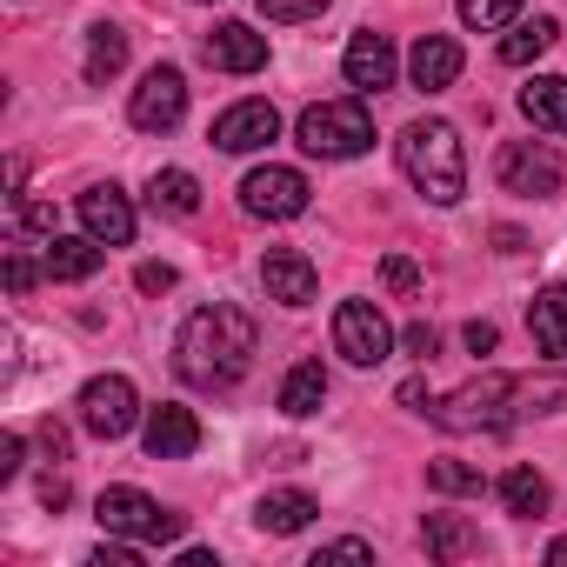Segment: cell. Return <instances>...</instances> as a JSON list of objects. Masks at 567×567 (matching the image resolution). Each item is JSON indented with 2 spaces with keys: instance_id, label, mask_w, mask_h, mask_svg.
<instances>
[{
  "instance_id": "cell-36",
  "label": "cell",
  "mask_w": 567,
  "mask_h": 567,
  "mask_svg": "<svg viewBox=\"0 0 567 567\" xmlns=\"http://www.w3.org/2000/svg\"><path fill=\"white\" fill-rule=\"evenodd\" d=\"M321 560H374V547H368V540H328V547L315 554V567H321Z\"/></svg>"
},
{
  "instance_id": "cell-24",
  "label": "cell",
  "mask_w": 567,
  "mask_h": 567,
  "mask_svg": "<svg viewBox=\"0 0 567 567\" xmlns=\"http://www.w3.org/2000/svg\"><path fill=\"white\" fill-rule=\"evenodd\" d=\"M421 540H427L434 560H467V554L481 547V534H474L467 520H454V514H427V520H421Z\"/></svg>"
},
{
  "instance_id": "cell-31",
  "label": "cell",
  "mask_w": 567,
  "mask_h": 567,
  "mask_svg": "<svg viewBox=\"0 0 567 567\" xmlns=\"http://www.w3.org/2000/svg\"><path fill=\"white\" fill-rule=\"evenodd\" d=\"M260 14L295 28V21H321V14H328V0H260Z\"/></svg>"
},
{
  "instance_id": "cell-11",
  "label": "cell",
  "mask_w": 567,
  "mask_h": 567,
  "mask_svg": "<svg viewBox=\"0 0 567 567\" xmlns=\"http://www.w3.org/2000/svg\"><path fill=\"white\" fill-rule=\"evenodd\" d=\"M260 288H267V301H280V308H308V301L321 295V274H315V260L295 254V247H267Z\"/></svg>"
},
{
  "instance_id": "cell-44",
  "label": "cell",
  "mask_w": 567,
  "mask_h": 567,
  "mask_svg": "<svg viewBox=\"0 0 567 567\" xmlns=\"http://www.w3.org/2000/svg\"><path fill=\"white\" fill-rule=\"evenodd\" d=\"M494 247H501V254H520V247H527V234H520V227H494Z\"/></svg>"
},
{
  "instance_id": "cell-2",
  "label": "cell",
  "mask_w": 567,
  "mask_h": 567,
  "mask_svg": "<svg viewBox=\"0 0 567 567\" xmlns=\"http://www.w3.org/2000/svg\"><path fill=\"white\" fill-rule=\"evenodd\" d=\"M401 174L434 200V207H454L467 194V154H461V134L447 121H414L401 127Z\"/></svg>"
},
{
  "instance_id": "cell-15",
  "label": "cell",
  "mask_w": 567,
  "mask_h": 567,
  "mask_svg": "<svg viewBox=\"0 0 567 567\" xmlns=\"http://www.w3.org/2000/svg\"><path fill=\"white\" fill-rule=\"evenodd\" d=\"M341 68H348V87H354V94H381V87H394V48H388V34L361 28V34L348 41Z\"/></svg>"
},
{
  "instance_id": "cell-42",
  "label": "cell",
  "mask_w": 567,
  "mask_h": 567,
  "mask_svg": "<svg viewBox=\"0 0 567 567\" xmlns=\"http://www.w3.org/2000/svg\"><path fill=\"white\" fill-rule=\"evenodd\" d=\"M41 447H48L54 461H68V427H54V421H48V427H41Z\"/></svg>"
},
{
  "instance_id": "cell-5",
  "label": "cell",
  "mask_w": 567,
  "mask_h": 567,
  "mask_svg": "<svg viewBox=\"0 0 567 567\" xmlns=\"http://www.w3.org/2000/svg\"><path fill=\"white\" fill-rule=\"evenodd\" d=\"M94 514H101V527L121 534V540H181V534H187V514L161 507V501L141 494V487H107V494L94 501Z\"/></svg>"
},
{
  "instance_id": "cell-40",
  "label": "cell",
  "mask_w": 567,
  "mask_h": 567,
  "mask_svg": "<svg viewBox=\"0 0 567 567\" xmlns=\"http://www.w3.org/2000/svg\"><path fill=\"white\" fill-rule=\"evenodd\" d=\"M467 348H474V354H494V348H501L494 321H467Z\"/></svg>"
},
{
  "instance_id": "cell-1",
  "label": "cell",
  "mask_w": 567,
  "mask_h": 567,
  "mask_svg": "<svg viewBox=\"0 0 567 567\" xmlns=\"http://www.w3.org/2000/svg\"><path fill=\"white\" fill-rule=\"evenodd\" d=\"M254 348H260L254 315L234 308V301H214V308L187 315V328H181V341H174V374H181L187 388H200V394H227V388H240V374L254 368Z\"/></svg>"
},
{
  "instance_id": "cell-41",
  "label": "cell",
  "mask_w": 567,
  "mask_h": 567,
  "mask_svg": "<svg viewBox=\"0 0 567 567\" xmlns=\"http://www.w3.org/2000/svg\"><path fill=\"white\" fill-rule=\"evenodd\" d=\"M401 408H421V414H427V408H434V401H427V381H401Z\"/></svg>"
},
{
  "instance_id": "cell-4",
  "label": "cell",
  "mask_w": 567,
  "mask_h": 567,
  "mask_svg": "<svg viewBox=\"0 0 567 567\" xmlns=\"http://www.w3.org/2000/svg\"><path fill=\"white\" fill-rule=\"evenodd\" d=\"M295 134H301V147H308L315 161H354V154L374 147V121H368L361 101H321V107L301 114Z\"/></svg>"
},
{
  "instance_id": "cell-7",
  "label": "cell",
  "mask_w": 567,
  "mask_h": 567,
  "mask_svg": "<svg viewBox=\"0 0 567 567\" xmlns=\"http://www.w3.org/2000/svg\"><path fill=\"white\" fill-rule=\"evenodd\" d=\"M134 421H141V394H134L127 374H94V381L81 388V427H87L94 441H121Z\"/></svg>"
},
{
  "instance_id": "cell-28",
  "label": "cell",
  "mask_w": 567,
  "mask_h": 567,
  "mask_svg": "<svg viewBox=\"0 0 567 567\" xmlns=\"http://www.w3.org/2000/svg\"><path fill=\"white\" fill-rule=\"evenodd\" d=\"M520 8H527V0H461V21H467L474 34H494V28H507Z\"/></svg>"
},
{
  "instance_id": "cell-21",
  "label": "cell",
  "mask_w": 567,
  "mask_h": 567,
  "mask_svg": "<svg viewBox=\"0 0 567 567\" xmlns=\"http://www.w3.org/2000/svg\"><path fill=\"white\" fill-rule=\"evenodd\" d=\"M48 274L54 280H94L101 274V240L87 234V240H68V234H48Z\"/></svg>"
},
{
  "instance_id": "cell-17",
  "label": "cell",
  "mask_w": 567,
  "mask_h": 567,
  "mask_svg": "<svg viewBox=\"0 0 567 567\" xmlns=\"http://www.w3.org/2000/svg\"><path fill=\"white\" fill-rule=\"evenodd\" d=\"M408 81H414L421 94L454 87V81H461V41H447V34H421L414 54H408Z\"/></svg>"
},
{
  "instance_id": "cell-8",
  "label": "cell",
  "mask_w": 567,
  "mask_h": 567,
  "mask_svg": "<svg viewBox=\"0 0 567 567\" xmlns=\"http://www.w3.org/2000/svg\"><path fill=\"white\" fill-rule=\"evenodd\" d=\"M308 174L301 167H254L247 181H240V207L254 214V220H295V214H308Z\"/></svg>"
},
{
  "instance_id": "cell-18",
  "label": "cell",
  "mask_w": 567,
  "mask_h": 567,
  "mask_svg": "<svg viewBox=\"0 0 567 567\" xmlns=\"http://www.w3.org/2000/svg\"><path fill=\"white\" fill-rule=\"evenodd\" d=\"M527 328H534V348H540L547 361L567 354V288H560V280L527 301Z\"/></svg>"
},
{
  "instance_id": "cell-6",
  "label": "cell",
  "mask_w": 567,
  "mask_h": 567,
  "mask_svg": "<svg viewBox=\"0 0 567 567\" xmlns=\"http://www.w3.org/2000/svg\"><path fill=\"white\" fill-rule=\"evenodd\" d=\"M494 181L520 200H554L560 194V154L547 141H507L494 154Z\"/></svg>"
},
{
  "instance_id": "cell-38",
  "label": "cell",
  "mask_w": 567,
  "mask_h": 567,
  "mask_svg": "<svg viewBox=\"0 0 567 567\" xmlns=\"http://www.w3.org/2000/svg\"><path fill=\"white\" fill-rule=\"evenodd\" d=\"M8 288H14V295L34 288V260H28V254H8Z\"/></svg>"
},
{
  "instance_id": "cell-25",
  "label": "cell",
  "mask_w": 567,
  "mask_h": 567,
  "mask_svg": "<svg viewBox=\"0 0 567 567\" xmlns=\"http://www.w3.org/2000/svg\"><path fill=\"white\" fill-rule=\"evenodd\" d=\"M554 41H560V28H554L547 14H534V21H520V28L501 41V61H507V68H527V61H540Z\"/></svg>"
},
{
  "instance_id": "cell-22",
  "label": "cell",
  "mask_w": 567,
  "mask_h": 567,
  "mask_svg": "<svg viewBox=\"0 0 567 567\" xmlns=\"http://www.w3.org/2000/svg\"><path fill=\"white\" fill-rule=\"evenodd\" d=\"M321 401H328V374H321V361L288 368V381H280V414H288V421H308V414H321Z\"/></svg>"
},
{
  "instance_id": "cell-23",
  "label": "cell",
  "mask_w": 567,
  "mask_h": 567,
  "mask_svg": "<svg viewBox=\"0 0 567 567\" xmlns=\"http://www.w3.org/2000/svg\"><path fill=\"white\" fill-rule=\"evenodd\" d=\"M147 200H154V214L187 220V214H200V181H194L187 167H161V174L147 181Z\"/></svg>"
},
{
  "instance_id": "cell-19",
  "label": "cell",
  "mask_w": 567,
  "mask_h": 567,
  "mask_svg": "<svg viewBox=\"0 0 567 567\" xmlns=\"http://www.w3.org/2000/svg\"><path fill=\"white\" fill-rule=\"evenodd\" d=\"M315 514H321V501L301 494V487H274V494H260V507H254L260 534H301Z\"/></svg>"
},
{
  "instance_id": "cell-20",
  "label": "cell",
  "mask_w": 567,
  "mask_h": 567,
  "mask_svg": "<svg viewBox=\"0 0 567 567\" xmlns=\"http://www.w3.org/2000/svg\"><path fill=\"white\" fill-rule=\"evenodd\" d=\"M520 114L540 127V134H567V81L560 74H534L520 87Z\"/></svg>"
},
{
  "instance_id": "cell-37",
  "label": "cell",
  "mask_w": 567,
  "mask_h": 567,
  "mask_svg": "<svg viewBox=\"0 0 567 567\" xmlns=\"http://www.w3.org/2000/svg\"><path fill=\"white\" fill-rule=\"evenodd\" d=\"M21 454H28L21 434H0V481H14V474H21Z\"/></svg>"
},
{
  "instance_id": "cell-16",
  "label": "cell",
  "mask_w": 567,
  "mask_h": 567,
  "mask_svg": "<svg viewBox=\"0 0 567 567\" xmlns=\"http://www.w3.org/2000/svg\"><path fill=\"white\" fill-rule=\"evenodd\" d=\"M194 447H200V421H194V408H181V401L147 408V454H154V461H187Z\"/></svg>"
},
{
  "instance_id": "cell-30",
  "label": "cell",
  "mask_w": 567,
  "mask_h": 567,
  "mask_svg": "<svg viewBox=\"0 0 567 567\" xmlns=\"http://www.w3.org/2000/svg\"><path fill=\"white\" fill-rule=\"evenodd\" d=\"M520 401L534 408V414H567V381H520Z\"/></svg>"
},
{
  "instance_id": "cell-39",
  "label": "cell",
  "mask_w": 567,
  "mask_h": 567,
  "mask_svg": "<svg viewBox=\"0 0 567 567\" xmlns=\"http://www.w3.org/2000/svg\"><path fill=\"white\" fill-rule=\"evenodd\" d=\"M21 227H34V234H54V207H41V200H21Z\"/></svg>"
},
{
  "instance_id": "cell-33",
  "label": "cell",
  "mask_w": 567,
  "mask_h": 567,
  "mask_svg": "<svg viewBox=\"0 0 567 567\" xmlns=\"http://www.w3.org/2000/svg\"><path fill=\"white\" fill-rule=\"evenodd\" d=\"M174 280H181V274H174L167 260H141V267H134V288H141V295H167Z\"/></svg>"
},
{
  "instance_id": "cell-13",
  "label": "cell",
  "mask_w": 567,
  "mask_h": 567,
  "mask_svg": "<svg viewBox=\"0 0 567 567\" xmlns=\"http://www.w3.org/2000/svg\"><path fill=\"white\" fill-rule=\"evenodd\" d=\"M74 214H81V227L101 240V247H127L134 240V200L107 181V187H87L81 200H74Z\"/></svg>"
},
{
  "instance_id": "cell-12",
  "label": "cell",
  "mask_w": 567,
  "mask_h": 567,
  "mask_svg": "<svg viewBox=\"0 0 567 567\" xmlns=\"http://www.w3.org/2000/svg\"><path fill=\"white\" fill-rule=\"evenodd\" d=\"M280 134V114H274V101H234L220 121H214V147L220 154H254V147H267Z\"/></svg>"
},
{
  "instance_id": "cell-29",
  "label": "cell",
  "mask_w": 567,
  "mask_h": 567,
  "mask_svg": "<svg viewBox=\"0 0 567 567\" xmlns=\"http://www.w3.org/2000/svg\"><path fill=\"white\" fill-rule=\"evenodd\" d=\"M427 487L434 494H481V467H467V461H427Z\"/></svg>"
},
{
  "instance_id": "cell-34",
  "label": "cell",
  "mask_w": 567,
  "mask_h": 567,
  "mask_svg": "<svg viewBox=\"0 0 567 567\" xmlns=\"http://www.w3.org/2000/svg\"><path fill=\"white\" fill-rule=\"evenodd\" d=\"M87 567H141V554H134V547L114 534V540H101V547L87 554Z\"/></svg>"
},
{
  "instance_id": "cell-10",
  "label": "cell",
  "mask_w": 567,
  "mask_h": 567,
  "mask_svg": "<svg viewBox=\"0 0 567 567\" xmlns=\"http://www.w3.org/2000/svg\"><path fill=\"white\" fill-rule=\"evenodd\" d=\"M181 114H187V81H181V68H147L141 87H134V101H127V121H134L141 134H167V127H181Z\"/></svg>"
},
{
  "instance_id": "cell-35",
  "label": "cell",
  "mask_w": 567,
  "mask_h": 567,
  "mask_svg": "<svg viewBox=\"0 0 567 567\" xmlns=\"http://www.w3.org/2000/svg\"><path fill=\"white\" fill-rule=\"evenodd\" d=\"M401 341H408V354H414V361H434V348H441V334H434L427 321H414V328H408Z\"/></svg>"
},
{
  "instance_id": "cell-3",
  "label": "cell",
  "mask_w": 567,
  "mask_h": 567,
  "mask_svg": "<svg viewBox=\"0 0 567 567\" xmlns=\"http://www.w3.org/2000/svg\"><path fill=\"white\" fill-rule=\"evenodd\" d=\"M514 401H520V381L514 374H481V381L454 388L447 401H434L427 414L447 434H501V427H514Z\"/></svg>"
},
{
  "instance_id": "cell-14",
  "label": "cell",
  "mask_w": 567,
  "mask_h": 567,
  "mask_svg": "<svg viewBox=\"0 0 567 567\" xmlns=\"http://www.w3.org/2000/svg\"><path fill=\"white\" fill-rule=\"evenodd\" d=\"M200 54H207V68H220V74H260V68H267V34H254L247 21H220V28L200 41Z\"/></svg>"
},
{
  "instance_id": "cell-43",
  "label": "cell",
  "mask_w": 567,
  "mask_h": 567,
  "mask_svg": "<svg viewBox=\"0 0 567 567\" xmlns=\"http://www.w3.org/2000/svg\"><path fill=\"white\" fill-rule=\"evenodd\" d=\"M41 501L61 514V507H68V481H61V474H48V481H41Z\"/></svg>"
},
{
  "instance_id": "cell-26",
  "label": "cell",
  "mask_w": 567,
  "mask_h": 567,
  "mask_svg": "<svg viewBox=\"0 0 567 567\" xmlns=\"http://www.w3.org/2000/svg\"><path fill=\"white\" fill-rule=\"evenodd\" d=\"M501 501H507L514 520H534V514H547V481L534 467H507L501 474Z\"/></svg>"
},
{
  "instance_id": "cell-27",
  "label": "cell",
  "mask_w": 567,
  "mask_h": 567,
  "mask_svg": "<svg viewBox=\"0 0 567 567\" xmlns=\"http://www.w3.org/2000/svg\"><path fill=\"white\" fill-rule=\"evenodd\" d=\"M127 68V34L121 28H94L87 34V81H114Z\"/></svg>"
},
{
  "instance_id": "cell-9",
  "label": "cell",
  "mask_w": 567,
  "mask_h": 567,
  "mask_svg": "<svg viewBox=\"0 0 567 567\" xmlns=\"http://www.w3.org/2000/svg\"><path fill=\"white\" fill-rule=\"evenodd\" d=\"M388 348H394V328L381 321L374 301H341V308H334V354H341V361H354V368H381Z\"/></svg>"
},
{
  "instance_id": "cell-45",
  "label": "cell",
  "mask_w": 567,
  "mask_h": 567,
  "mask_svg": "<svg viewBox=\"0 0 567 567\" xmlns=\"http://www.w3.org/2000/svg\"><path fill=\"white\" fill-rule=\"evenodd\" d=\"M547 560H554V567H567V534H560V540L547 547Z\"/></svg>"
},
{
  "instance_id": "cell-32",
  "label": "cell",
  "mask_w": 567,
  "mask_h": 567,
  "mask_svg": "<svg viewBox=\"0 0 567 567\" xmlns=\"http://www.w3.org/2000/svg\"><path fill=\"white\" fill-rule=\"evenodd\" d=\"M381 280H388L394 295H421V267H414L408 254H388V260H381Z\"/></svg>"
}]
</instances>
